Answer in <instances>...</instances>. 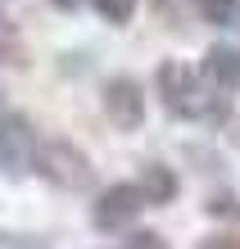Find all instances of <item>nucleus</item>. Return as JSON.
Wrapping results in <instances>:
<instances>
[{
	"label": "nucleus",
	"mask_w": 240,
	"mask_h": 249,
	"mask_svg": "<svg viewBox=\"0 0 240 249\" xmlns=\"http://www.w3.org/2000/svg\"><path fill=\"white\" fill-rule=\"evenodd\" d=\"M154 86H159V100L172 118H182V123H227V100L208 91L195 68L168 59V64H159Z\"/></svg>",
	"instance_id": "obj_1"
},
{
	"label": "nucleus",
	"mask_w": 240,
	"mask_h": 249,
	"mask_svg": "<svg viewBox=\"0 0 240 249\" xmlns=\"http://www.w3.org/2000/svg\"><path fill=\"white\" fill-rule=\"evenodd\" d=\"M32 172H41V181H50L55 190H68V195H82V190L95 186V168L73 141L55 136V141H37V163Z\"/></svg>",
	"instance_id": "obj_2"
},
{
	"label": "nucleus",
	"mask_w": 240,
	"mask_h": 249,
	"mask_svg": "<svg viewBox=\"0 0 240 249\" xmlns=\"http://www.w3.org/2000/svg\"><path fill=\"white\" fill-rule=\"evenodd\" d=\"M37 163V131L23 113L14 109H0V172L5 177H27Z\"/></svg>",
	"instance_id": "obj_3"
},
{
	"label": "nucleus",
	"mask_w": 240,
	"mask_h": 249,
	"mask_svg": "<svg viewBox=\"0 0 240 249\" xmlns=\"http://www.w3.org/2000/svg\"><path fill=\"white\" fill-rule=\"evenodd\" d=\"M141 209H145L141 186L113 181V186H104L95 195V204H91V227L95 231H131V222H136Z\"/></svg>",
	"instance_id": "obj_4"
},
{
	"label": "nucleus",
	"mask_w": 240,
	"mask_h": 249,
	"mask_svg": "<svg viewBox=\"0 0 240 249\" xmlns=\"http://www.w3.org/2000/svg\"><path fill=\"white\" fill-rule=\"evenodd\" d=\"M100 105H104V118H109L118 131H136L145 123V91H141L136 77H127V72H118V77L104 82Z\"/></svg>",
	"instance_id": "obj_5"
},
{
	"label": "nucleus",
	"mask_w": 240,
	"mask_h": 249,
	"mask_svg": "<svg viewBox=\"0 0 240 249\" xmlns=\"http://www.w3.org/2000/svg\"><path fill=\"white\" fill-rule=\"evenodd\" d=\"M204 77L218 91H240V46H213L204 54Z\"/></svg>",
	"instance_id": "obj_6"
},
{
	"label": "nucleus",
	"mask_w": 240,
	"mask_h": 249,
	"mask_svg": "<svg viewBox=\"0 0 240 249\" xmlns=\"http://www.w3.org/2000/svg\"><path fill=\"white\" fill-rule=\"evenodd\" d=\"M136 186H141V199H145V209H149V204H172V199H177V190H182L177 172H172V168H163V163H145Z\"/></svg>",
	"instance_id": "obj_7"
},
{
	"label": "nucleus",
	"mask_w": 240,
	"mask_h": 249,
	"mask_svg": "<svg viewBox=\"0 0 240 249\" xmlns=\"http://www.w3.org/2000/svg\"><path fill=\"white\" fill-rule=\"evenodd\" d=\"M208 27H240V0H195Z\"/></svg>",
	"instance_id": "obj_8"
},
{
	"label": "nucleus",
	"mask_w": 240,
	"mask_h": 249,
	"mask_svg": "<svg viewBox=\"0 0 240 249\" xmlns=\"http://www.w3.org/2000/svg\"><path fill=\"white\" fill-rule=\"evenodd\" d=\"M0 64H27V50H23V41H18V32H14V27L0 18Z\"/></svg>",
	"instance_id": "obj_9"
},
{
	"label": "nucleus",
	"mask_w": 240,
	"mask_h": 249,
	"mask_svg": "<svg viewBox=\"0 0 240 249\" xmlns=\"http://www.w3.org/2000/svg\"><path fill=\"white\" fill-rule=\"evenodd\" d=\"M95 5V14L104 23H113V27H123V23H131V14H136V0H91Z\"/></svg>",
	"instance_id": "obj_10"
},
{
	"label": "nucleus",
	"mask_w": 240,
	"mask_h": 249,
	"mask_svg": "<svg viewBox=\"0 0 240 249\" xmlns=\"http://www.w3.org/2000/svg\"><path fill=\"white\" fill-rule=\"evenodd\" d=\"M123 249H172V245L163 240L159 231H149V227H141V231H127V240H123Z\"/></svg>",
	"instance_id": "obj_11"
},
{
	"label": "nucleus",
	"mask_w": 240,
	"mask_h": 249,
	"mask_svg": "<svg viewBox=\"0 0 240 249\" xmlns=\"http://www.w3.org/2000/svg\"><path fill=\"white\" fill-rule=\"evenodd\" d=\"M208 213H213V217H231V222H240V199H236V195H218L213 204H208Z\"/></svg>",
	"instance_id": "obj_12"
},
{
	"label": "nucleus",
	"mask_w": 240,
	"mask_h": 249,
	"mask_svg": "<svg viewBox=\"0 0 240 249\" xmlns=\"http://www.w3.org/2000/svg\"><path fill=\"white\" fill-rule=\"evenodd\" d=\"M200 249H240V236H208Z\"/></svg>",
	"instance_id": "obj_13"
},
{
	"label": "nucleus",
	"mask_w": 240,
	"mask_h": 249,
	"mask_svg": "<svg viewBox=\"0 0 240 249\" xmlns=\"http://www.w3.org/2000/svg\"><path fill=\"white\" fill-rule=\"evenodd\" d=\"M50 5H55V9H77L82 0H50Z\"/></svg>",
	"instance_id": "obj_14"
},
{
	"label": "nucleus",
	"mask_w": 240,
	"mask_h": 249,
	"mask_svg": "<svg viewBox=\"0 0 240 249\" xmlns=\"http://www.w3.org/2000/svg\"><path fill=\"white\" fill-rule=\"evenodd\" d=\"M5 9H9V0H0V14H5Z\"/></svg>",
	"instance_id": "obj_15"
},
{
	"label": "nucleus",
	"mask_w": 240,
	"mask_h": 249,
	"mask_svg": "<svg viewBox=\"0 0 240 249\" xmlns=\"http://www.w3.org/2000/svg\"><path fill=\"white\" fill-rule=\"evenodd\" d=\"M0 95H5V91H0Z\"/></svg>",
	"instance_id": "obj_16"
}]
</instances>
